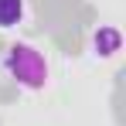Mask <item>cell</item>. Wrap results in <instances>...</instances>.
<instances>
[{"label": "cell", "instance_id": "6da1fadb", "mask_svg": "<svg viewBox=\"0 0 126 126\" xmlns=\"http://www.w3.org/2000/svg\"><path fill=\"white\" fill-rule=\"evenodd\" d=\"M0 75L24 89V92H41L51 82V62L38 44L31 41H10L0 51Z\"/></svg>", "mask_w": 126, "mask_h": 126}, {"label": "cell", "instance_id": "7a4b0ae2", "mask_svg": "<svg viewBox=\"0 0 126 126\" xmlns=\"http://www.w3.org/2000/svg\"><path fill=\"white\" fill-rule=\"evenodd\" d=\"M119 48H123V34H119L116 24H99V27L92 31V38H89V51H92V58H99V62L116 58Z\"/></svg>", "mask_w": 126, "mask_h": 126}, {"label": "cell", "instance_id": "3957f363", "mask_svg": "<svg viewBox=\"0 0 126 126\" xmlns=\"http://www.w3.org/2000/svg\"><path fill=\"white\" fill-rule=\"evenodd\" d=\"M31 17V0H0V31H17Z\"/></svg>", "mask_w": 126, "mask_h": 126}]
</instances>
